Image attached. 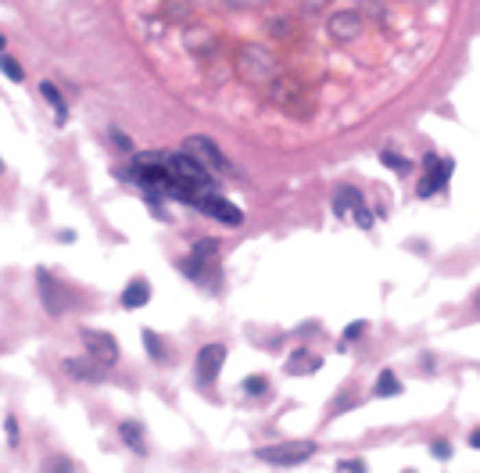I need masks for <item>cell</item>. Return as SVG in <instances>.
I'll list each match as a JSON object with an SVG mask.
<instances>
[{"label": "cell", "mask_w": 480, "mask_h": 473, "mask_svg": "<svg viewBox=\"0 0 480 473\" xmlns=\"http://www.w3.org/2000/svg\"><path fill=\"white\" fill-rule=\"evenodd\" d=\"M83 344H86V352H90V359H97L101 366H115L119 362V344H115V337L111 334H104V330H83Z\"/></svg>", "instance_id": "obj_6"}, {"label": "cell", "mask_w": 480, "mask_h": 473, "mask_svg": "<svg viewBox=\"0 0 480 473\" xmlns=\"http://www.w3.org/2000/svg\"><path fill=\"white\" fill-rule=\"evenodd\" d=\"M423 165H427V176L420 180L416 194H420V197H430V194H437L441 186L448 183V176H452V158H444V162H441V158L430 151V154L423 158Z\"/></svg>", "instance_id": "obj_5"}, {"label": "cell", "mask_w": 480, "mask_h": 473, "mask_svg": "<svg viewBox=\"0 0 480 473\" xmlns=\"http://www.w3.org/2000/svg\"><path fill=\"white\" fill-rule=\"evenodd\" d=\"M40 93H43L47 101H51V108H54V122H58V125H65V119H69V108H65V101H61L58 86H54V83H40Z\"/></svg>", "instance_id": "obj_13"}, {"label": "cell", "mask_w": 480, "mask_h": 473, "mask_svg": "<svg viewBox=\"0 0 480 473\" xmlns=\"http://www.w3.org/2000/svg\"><path fill=\"white\" fill-rule=\"evenodd\" d=\"M315 455L312 441H283V445H265L254 452V459H262L265 466H298Z\"/></svg>", "instance_id": "obj_3"}, {"label": "cell", "mask_w": 480, "mask_h": 473, "mask_svg": "<svg viewBox=\"0 0 480 473\" xmlns=\"http://www.w3.org/2000/svg\"><path fill=\"white\" fill-rule=\"evenodd\" d=\"M269 384H265V376H251V380H244V391L248 394H262Z\"/></svg>", "instance_id": "obj_22"}, {"label": "cell", "mask_w": 480, "mask_h": 473, "mask_svg": "<svg viewBox=\"0 0 480 473\" xmlns=\"http://www.w3.org/2000/svg\"><path fill=\"white\" fill-rule=\"evenodd\" d=\"M380 162L387 165V169H394V172H412V162H409V158L394 154V151H380Z\"/></svg>", "instance_id": "obj_17"}, {"label": "cell", "mask_w": 480, "mask_h": 473, "mask_svg": "<svg viewBox=\"0 0 480 473\" xmlns=\"http://www.w3.org/2000/svg\"><path fill=\"white\" fill-rule=\"evenodd\" d=\"M477 305H480V294H477Z\"/></svg>", "instance_id": "obj_29"}, {"label": "cell", "mask_w": 480, "mask_h": 473, "mask_svg": "<svg viewBox=\"0 0 480 473\" xmlns=\"http://www.w3.org/2000/svg\"><path fill=\"white\" fill-rule=\"evenodd\" d=\"M362 194L355 191V186H341V191H337V197H333V212H337V215H348L351 212V204H355Z\"/></svg>", "instance_id": "obj_15"}, {"label": "cell", "mask_w": 480, "mask_h": 473, "mask_svg": "<svg viewBox=\"0 0 480 473\" xmlns=\"http://www.w3.org/2000/svg\"><path fill=\"white\" fill-rule=\"evenodd\" d=\"M470 448H477V452H480V427L470 434Z\"/></svg>", "instance_id": "obj_27"}, {"label": "cell", "mask_w": 480, "mask_h": 473, "mask_svg": "<svg viewBox=\"0 0 480 473\" xmlns=\"http://www.w3.org/2000/svg\"><path fill=\"white\" fill-rule=\"evenodd\" d=\"M183 151H187L190 158H197V162H201L208 172H212V176H215V172H219V176H230V172H233L230 158L222 154V151L215 147V140H208V136H187V140H183Z\"/></svg>", "instance_id": "obj_4"}, {"label": "cell", "mask_w": 480, "mask_h": 473, "mask_svg": "<svg viewBox=\"0 0 480 473\" xmlns=\"http://www.w3.org/2000/svg\"><path fill=\"white\" fill-rule=\"evenodd\" d=\"M0 51H4V36H0Z\"/></svg>", "instance_id": "obj_28"}, {"label": "cell", "mask_w": 480, "mask_h": 473, "mask_svg": "<svg viewBox=\"0 0 480 473\" xmlns=\"http://www.w3.org/2000/svg\"><path fill=\"white\" fill-rule=\"evenodd\" d=\"M194 208L204 212V215H212V219H219V223H230V226H240V223H244V212H240L237 204H230L222 194H215V191L204 194V197L194 204Z\"/></svg>", "instance_id": "obj_8"}, {"label": "cell", "mask_w": 480, "mask_h": 473, "mask_svg": "<svg viewBox=\"0 0 480 473\" xmlns=\"http://www.w3.org/2000/svg\"><path fill=\"white\" fill-rule=\"evenodd\" d=\"M119 434H122V441H125V445H130L136 455L147 452V441H143V427H140V423H122Z\"/></svg>", "instance_id": "obj_14"}, {"label": "cell", "mask_w": 480, "mask_h": 473, "mask_svg": "<svg viewBox=\"0 0 480 473\" xmlns=\"http://www.w3.org/2000/svg\"><path fill=\"white\" fill-rule=\"evenodd\" d=\"M122 180L140 183L147 197H176L187 204H197L204 194L215 191V176L208 172L197 158H190L187 151H147L136 154V162L130 169H119Z\"/></svg>", "instance_id": "obj_2"}, {"label": "cell", "mask_w": 480, "mask_h": 473, "mask_svg": "<svg viewBox=\"0 0 480 473\" xmlns=\"http://www.w3.org/2000/svg\"><path fill=\"white\" fill-rule=\"evenodd\" d=\"M337 470H341V473H348V470H355V473H359V470H365V463H362V459H341Z\"/></svg>", "instance_id": "obj_25"}, {"label": "cell", "mask_w": 480, "mask_h": 473, "mask_svg": "<svg viewBox=\"0 0 480 473\" xmlns=\"http://www.w3.org/2000/svg\"><path fill=\"white\" fill-rule=\"evenodd\" d=\"M222 362H226V344H204L197 352V380L208 384L222 373Z\"/></svg>", "instance_id": "obj_9"}, {"label": "cell", "mask_w": 480, "mask_h": 473, "mask_svg": "<svg viewBox=\"0 0 480 473\" xmlns=\"http://www.w3.org/2000/svg\"><path fill=\"white\" fill-rule=\"evenodd\" d=\"M154 72L208 112L283 140L330 136L402 93L452 0H122Z\"/></svg>", "instance_id": "obj_1"}, {"label": "cell", "mask_w": 480, "mask_h": 473, "mask_svg": "<svg viewBox=\"0 0 480 473\" xmlns=\"http://www.w3.org/2000/svg\"><path fill=\"white\" fill-rule=\"evenodd\" d=\"M147 302H151V283L136 276L130 287L122 291V308H143Z\"/></svg>", "instance_id": "obj_11"}, {"label": "cell", "mask_w": 480, "mask_h": 473, "mask_svg": "<svg viewBox=\"0 0 480 473\" xmlns=\"http://www.w3.org/2000/svg\"><path fill=\"white\" fill-rule=\"evenodd\" d=\"M111 136H115V144H119V147H125V151H130V147H133V144H130V136H122L119 130H115V133H111Z\"/></svg>", "instance_id": "obj_26"}, {"label": "cell", "mask_w": 480, "mask_h": 473, "mask_svg": "<svg viewBox=\"0 0 480 473\" xmlns=\"http://www.w3.org/2000/svg\"><path fill=\"white\" fill-rule=\"evenodd\" d=\"M315 369H319V359L305 355V352H298L291 362H287V373H315Z\"/></svg>", "instance_id": "obj_16"}, {"label": "cell", "mask_w": 480, "mask_h": 473, "mask_svg": "<svg viewBox=\"0 0 480 473\" xmlns=\"http://www.w3.org/2000/svg\"><path fill=\"white\" fill-rule=\"evenodd\" d=\"M36 287H40V298H43V308L51 312V315H61L69 308V291H61V283L47 273V269H36Z\"/></svg>", "instance_id": "obj_7"}, {"label": "cell", "mask_w": 480, "mask_h": 473, "mask_svg": "<svg viewBox=\"0 0 480 473\" xmlns=\"http://www.w3.org/2000/svg\"><path fill=\"white\" fill-rule=\"evenodd\" d=\"M365 334V323H348L344 326V341H355V337H362Z\"/></svg>", "instance_id": "obj_24"}, {"label": "cell", "mask_w": 480, "mask_h": 473, "mask_svg": "<svg viewBox=\"0 0 480 473\" xmlns=\"http://www.w3.org/2000/svg\"><path fill=\"white\" fill-rule=\"evenodd\" d=\"M351 215H355V223H359L362 230H370V226H373V212L365 208V201H362V197H359L355 204H351Z\"/></svg>", "instance_id": "obj_19"}, {"label": "cell", "mask_w": 480, "mask_h": 473, "mask_svg": "<svg viewBox=\"0 0 480 473\" xmlns=\"http://www.w3.org/2000/svg\"><path fill=\"white\" fill-rule=\"evenodd\" d=\"M65 373L72 376V380H90V384H101V380H104V366H101L97 359H93V362L69 359V362H65Z\"/></svg>", "instance_id": "obj_10"}, {"label": "cell", "mask_w": 480, "mask_h": 473, "mask_svg": "<svg viewBox=\"0 0 480 473\" xmlns=\"http://www.w3.org/2000/svg\"><path fill=\"white\" fill-rule=\"evenodd\" d=\"M0 72H4L8 79H14V83H22V79H25L22 65H19V61H14L11 54H0Z\"/></svg>", "instance_id": "obj_18"}, {"label": "cell", "mask_w": 480, "mask_h": 473, "mask_svg": "<svg viewBox=\"0 0 480 473\" xmlns=\"http://www.w3.org/2000/svg\"><path fill=\"white\" fill-rule=\"evenodd\" d=\"M4 434H8L11 445H19V423H14V416H8V420H4Z\"/></svg>", "instance_id": "obj_23"}, {"label": "cell", "mask_w": 480, "mask_h": 473, "mask_svg": "<svg viewBox=\"0 0 480 473\" xmlns=\"http://www.w3.org/2000/svg\"><path fill=\"white\" fill-rule=\"evenodd\" d=\"M373 394L376 398H394V394H402V380H398L391 369H383L376 376V384H373Z\"/></svg>", "instance_id": "obj_12"}, {"label": "cell", "mask_w": 480, "mask_h": 473, "mask_svg": "<svg viewBox=\"0 0 480 473\" xmlns=\"http://www.w3.org/2000/svg\"><path fill=\"white\" fill-rule=\"evenodd\" d=\"M430 452H434V459H452V445H448V441H434Z\"/></svg>", "instance_id": "obj_21"}, {"label": "cell", "mask_w": 480, "mask_h": 473, "mask_svg": "<svg viewBox=\"0 0 480 473\" xmlns=\"http://www.w3.org/2000/svg\"><path fill=\"white\" fill-rule=\"evenodd\" d=\"M143 344H147V355H151V359H158V362H162V359H165V348H162V337H154V334H151V330H143Z\"/></svg>", "instance_id": "obj_20"}]
</instances>
